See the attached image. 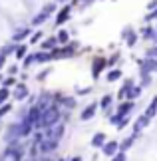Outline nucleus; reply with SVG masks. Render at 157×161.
<instances>
[{
    "instance_id": "obj_6",
    "label": "nucleus",
    "mask_w": 157,
    "mask_h": 161,
    "mask_svg": "<svg viewBox=\"0 0 157 161\" xmlns=\"http://www.w3.org/2000/svg\"><path fill=\"white\" fill-rule=\"evenodd\" d=\"M105 68H108V58H102V56H99V58H96V60H93V64H92V76L98 80Z\"/></svg>"
},
{
    "instance_id": "obj_42",
    "label": "nucleus",
    "mask_w": 157,
    "mask_h": 161,
    "mask_svg": "<svg viewBox=\"0 0 157 161\" xmlns=\"http://www.w3.org/2000/svg\"><path fill=\"white\" fill-rule=\"evenodd\" d=\"M147 54H149V56H157V48H151V50H149Z\"/></svg>"
},
{
    "instance_id": "obj_34",
    "label": "nucleus",
    "mask_w": 157,
    "mask_h": 161,
    "mask_svg": "<svg viewBox=\"0 0 157 161\" xmlns=\"http://www.w3.org/2000/svg\"><path fill=\"white\" fill-rule=\"evenodd\" d=\"M119 58H121V54H119V52H115L114 56H111V58H108V66H114V64H117V62H119Z\"/></svg>"
},
{
    "instance_id": "obj_45",
    "label": "nucleus",
    "mask_w": 157,
    "mask_h": 161,
    "mask_svg": "<svg viewBox=\"0 0 157 161\" xmlns=\"http://www.w3.org/2000/svg\"><path fill=\"white\" fill-rule=\"evenodd\" d=\"M58 2H68V0H58Z\"/></svg>"
},
{
    "instance_id": "obj_4",
    "label": "nucleus",
    "mask_w": 157,
    "mask_h": 161,
    "mask_svg": "<svg viewBox=\"0 0 157 161\" xmlns=\"http://www.w3.org/2000/svg\"><path fill=\"white\" fill-rule=\"evenodd\" d=\"M64 129H66V125L60 121V123H56V125H52V127L44 129V135H46V139L60 141V139H62V135H64Z\"/></svg>"
},
{
    "instance_id": "obj_33",
    "label": "nucleus",
    "mask_w": 157,
    "mask_h": 161,
    "mask_svg": "<svg viewBox=\"0 0 157 161\" xmlns=\"http://www.w3.org/2000/svg\"><path fill=\"white\" fill-rule=\"evenodd\" d=\"M155 111H157V103H151V106H149V108L145 109V115L149 117V119H151V117L155 115Z\"/></svg>"
},
{
    "instance_id": "obj_28",
    "label": "nucleus",
    "mask_w": 157,
    "mask_h": 161,
    "mask_svg": "<svg viewBox=\"0 0 157 161\" xmlns=\"http://www.w3.org/2000/svg\"><path fill=\"white\" fill-rule=\"evenodd\" d=\"M42 38H44V34L38 30V32H34V34L28 38V42H30V44H38V42H42Z\"/></svg>"
},
{
    "instance_id": "obj_26",
    "label": "nucleus",
    "mask_w": 157,
    "mask_h": 161,
    "mask_svg": "<svg viewBox=\"0 0 157 161\" xmlns=\"http://www.w3.org/2000/svg\"><path fill=\"white\" fill-rule=\"evenodd\" d=\"M16 46H18V44H14V42H12V44H6L2 50H0V54H2V56H10V54H14V52H16Z\"/></svg>"
},
{
    "instance_id": "obj_3",
    "label": "nucleus",
    "mask_w": 157,
    "mask_h": 161,
    "mask_svg": "<svg viewBox=\"0 0 157 161\" xmlns=\"http://www.w3.org/2000/svg\"><path fill=\"white\" fill-rule=\"evenodd\" d=\"M56 10H58V6H56V2H50V4H46V6H44V8L38 12V14H36V16L32 18V26H40V24H44V22H46L50 16L54 14Z\"/></svg>"
},
{
    "instance_id": "obj_29",
    "label": "nucleus",
    "mask_w": 157,
    "mask_h": 161,
    "mask_svg": "<svg viewBox=\"0 0 157 161\" xmlns=\"http://www.w3.org/2000/svg\"><path fill=\"white\" fill-rule=\"evenodd\" d=\"M44 137H46V135H44V131H42V129H38V131L34 133V139H32V143H34V145H40L42 141H44Z\"/></svg>"
},
{
    "instance_id": "obj_5",
    "label": "nucleus",
    "mask_w": 157,
    "mask_h": 161,
    "mask_svg": "<svg viewBox=\"0 0 157 161\" xmlns=\"http://www.w3.org/2000/svg\"><path fill=\"white\" fill-rule=\"evenodd\" d=\"M12 96H14V100H18V102L28 100V97H30V90H28V86L24 84V82H18V84L14 86V92H12Z\"/></svg>"
},
{
    "instance_id": "obj_13",
    "label": "nucleus",
    "mask_w": 157,
    "mask_h": 161,
    "mask_svg": "<svg viewBox=\"0 0 157 161\" xmlns=\"http://www.w3.org/2000/svg\"><path fill=\"white\" fill-rule=\"evenodd\" d=\"M147 123H149V117H147L145 114L139 115V117H137V119L133 121V135H135V137L143 131V127H147Z\"/></svg>"
},
{
    "instance_id": "obj_17",
    "label": "nucleus",
    "mask_w": 157,
    "mask_h": 161,
    "mask_svg": "<svg viewBox=\"0 0 157 161\" xmlns=\"http://www.w3.org/2000/svg\"><path fill=\"white\" fill-rule=\"evenodd\" d=\"M52 52H46V50H40V52H34V62L36 64H48L52 62Z\"/></svg>"
},
{
    "instance_id": "obj_8",
    "label": "nucleus",
    "mask_w": 157,
    "mask_h": 161,
    "mask_svg": "<svg viewBox=\"0 0 157 161\" xmlns=\"http://www.w3.org/2000/svg\"><path fill=\"white\" fill-rule=\"evenodd\" d=\"M117 151H119V141H115V139H111V141L108 139V141H105V145L102 147V153H104L105 157H114Z\"/></svg>"
},
{
    "instance_id": "obj_35",
    "label": "nucleus",
    "mask_w": 157,
    "mask_h": 161,
    "mask_svg": "<svg viewBox=\"0 0 157 161\" xmlns=\"http://www.w3.org/2000/svg\"><path fill=\"white\" fill-rule=\"evenodd\" d=\"M111 161H127V155H125L123 151H117L114 157H111Z\"/></svg>"
},
{
    "instance_id": "obj_32",
    "label": "nucleus",
    "mask_w": 157,
    "mask_h": 161,
    "mask_svg": "<svg viewBox=\"0 0 157 161\" xmlns=\"http://www.w3.org/2000/svg\"><path fill=\"white\" fill-rule=\"evenodd\" d=\"M32 64H36V62H34V54H28L26 58L22 60V66H24V68H30Z\"/></svg>"
},
{
    "instance_id": "obj_25",
    "label": "nucleus",
    "mask_w": 157,
    "mask_h": 161,
    "mask_svg": "<svg viewBox=\"0 0 157 161\" xmlns=\"http://www.w3.org/2000/svg\"><path fill=\"white\" fill-rule=\"evenodd\" d=\"M10 94H12V92H10V88H4V86H2V88H0V106L8 102Z\"/></svg>"
},
{
    "instance_id": "obj_47",
    "label": "nucleus",
    "mask_w": 157,
    "mask_h": 161,
    "mask_svg": "<svg viewBox=\"0 0 157 161\" xmlns=\"http://www.w3.org/2000/svg\"><path fill=\"white\" fill-rule=\"evenodd\" d=\"M58 161H66V159H58Z\"/></svg>"
},
{
    "instance_id": "obj_18",
    "label": "nucleus",
    "mask_w": 157,
    "mask_h": 161,
    "mask_svg": "<svg viewBox=\"0 0 157 161\" xmlns=\"http://www.w3.org/2000/svg\"><path fill=\"white\" fill-rule=\"evenodd\" d=\"M133 80H123V86H121V88H119V92H117V97H119V100H125V97H127V92L131 90V88H133Z\"/></svg>"
},
{
    "instance_id": "obj_14",
    "label": "nucleus",
    "mask_w": 157,
    "mask_h": 161,
    "mask_svg": "<svg viewBox=\"0 0 157 161\" xmlns=\"http://www.w3.org/2000/svg\"><path fill=\"white\" fill-rule=\"evenodd\" d=\"M58 46H60V42H58V38H56V36L44 38V40L40 42V48H42V50H46V52H52V50H56Z\"/></svg>"
},
{
    "instance_id": "obj_31",
    "label": "nucleus",
    "mask_w": 157,
    "mask_h": 161,
    "mask_svg": "<svg viewBox=\"0 0 157 161\" xmlns=\"http://www.w3.org/2000/svg\"><path fill=\"white\" fill-rule=\"evenodd\" d=\"M16 84H18V82H16L14 76H8V78L2 80V86H4V88H12V86H16Z\"/></svg>"
},
{
    "instance_id": "obj_15",
    "label": "nucleus",
    "mask_w": 157,
    "mask_h": 161,
    "mask_svg": "<svg viewBox=\"0 0 157 161\" xmlns=\"http://www.w3.org/2000/svg\"><path fill=\"white\" fill-rule=\"evenodd\" d=\"M133 108H135V102H129V100H123L121 103L117 106V109H115V114H119V115H129L131 111H133Z\"/></svg>"
},
{
    "instance_id": "obj_2",
    "label": "nucleus",
    "mask_w": 157,
    "mask_h": 161,
    "mask_svg": "<svg viewBox=\"0 0 157 161\" xmlns=\"http://www.w3.org/2000/svg\"><path fill=\"white\" fill-rule=\"evenodd\" d=\"M24 155H26V149H24V145H20L18 141L16 143H10L2 153L4 159H12V161H24Z\"/></svg>"
},
{
    "instance_id": "obj_38",
    "label": "nucleus",
    "mask_w": 157,
    "mask_h": 161,
    "mask_svg": "<svg viewBox=\"0 0 157 161\" xmlns=\"http://www.w3.org/2000/svg\"><path fill=\"white\" fill-rule=\"evenodd\" d=\"M92 92V88H81V90H78V96H87Z\"/></svg>"
},
{
    "instance_id": "obj_20",
    "label": "nucleus",
    "mask_w": 157,
    "mask_h": 161,
    "mask_svg": "<svg viewBox=\"0 0 157 161\" xmlns=\"http://www.w3.org/2000/svg\"><path fill=\"white\" fill-rule=\"evenodd\" d=\"M111 103H114V96H111V94H105V96H102V100H99V108H102L104 111H108V114H109Z\"/></svg>"
},
{
    "instance_id": "obj_16",
    "label": "nucleus",
    "mask_w": 157,
    "mask_h": 161,
    "mask_svg": "<svg viewBox=\"0 0 157 161\" xmlns=\"http://www.w3.org/2000/svg\"><path fill=\"white\" fill-rule=\"evenodd\" d=\"M105 141H108V135H105L104 131H98V133H93V137H92V147H96V149H102V147L105 145Z\"/></svg>"
},
{
    "instance_id": "obj_43",
    "label": "nucleus",
    "mask_w": 157,
    "mask_h": 161,
    "mask_svg": "<svg viewBox=\"0 0 157 161\" xmlns=\"http://www.w3.org/2000/svg\"><path fill=\"white\" fill-rule=\"evenodd\" d=\"M70 161H84V159H81V157H80V155H74V157H72V159H70Z\"/></svg>"
},
{
    "instance_id": "obj_27",
    "label": "nucleus",
    "mask_w": 157,
    "mask_h": 161,
    "mask_svg": "<svg viewBox=\"0 0 157 161\" xmlns=\"http://www.w3.org/2000/svg\"><path fill=\"white\" fill-rule=\"evenodd\" d=\"M10 111H12V103H10V102L2 103V106H0V119H2L6 114H10Z\"/></svg>"
},
{
    "instance_id": "obj_23",
    "label": "nucleus",
    "mask_w": 157,
    "mask_h": 161,
    "mask_svg": "<svg viewBox=\"0 0 157 161\" xmlns=\"http://www.w3.org/2000/svg\"><path fill=\"white\" fill-rule=\"evenodd\" d=\"M56 38H58L60 46H66V44H70V32H68V30H64V28H62L60 32L56 34Z\"/></svg>"
},
{
    "instance_id": "obj_24",
    "label": "nucleus",
    "mask_w": 157,
    "mask_h": 161,
    "mask_svg": "<svg viewBox=\"0 0 157 161\" xmlns=\"http://www.w3.org/2000/svg\"><path fill=\"white\" fill-rule=\"evenodd\" d=\"M139 94H141V86H133L129 92H127V97L125 100H129V102H135L137 97H139Z\"/></svg>"
},
{
    "instance_id": "obj_21",
    "label": "nucleus",
    "mask_w": 157,
    "mask_h": 161,
    "mask_svg": "<svg viewBox=\"0 0 157 161\" xmlns=\"http://www.w3.org/2000/svg\"><path fill=\"white\" fill-rule=\"evenodd\" d=\"M121 76H123V72L119 70V68H111V70H108V74H105V80H108V82H117Z\"/></svg>"
},
{
    "instance_id": "obj_46",
    "label": "nucleus",
    "mask_w": 157,
    "mask_h": 161,
    "mask_svg": "<svg viewBox=\"0 0 157 161\" xmlns=\"http://www.w3.org/2000/svg\"><path fill=\"white\" fill-rule=\"evenodd\" d=\"M40 161H50V159H40Z\"/></svg>"
},
{
    "instance_id": "obj_39",
    "label": "nucleus",
    "mask_w": 157,
    "mask_h": 161,
    "mask_svg": "<svg viewBox=\"0 0 157 161\" xmlns=\"http://www.w3.org/2000/svg\"><path fill=\"white\" fill-rule=\"evenodd\" d=\"M16 72H18V66H16V64L8 68V76H14V74H16Z\"/></svg>"
},
{
    "instance_id": "obj_10",
    "label": "nucleus",
    "mask_w": 157,
    "mask_h": 161,
    "mask_svg": "<svg viewBox=\"0 0 157 161\" xmlns=\"http://www.w3.org/2000/svg\"><path fill=\"white\" fill-rule=\"evenodd\" d=\"M98 108H99V106H98L96 102H93V103H87V106H86L84 109H81V114H80V119H81V121H90L92 117L96 115Z\"/></svg>"
},
{
    "instance_id": "obj_1",
    "label": "nucleus",
    "mask_w": 157,
    "mask_h": 161,
    "mask_svg": "<svg viewBox=\"0 0 157 161\" xmlns=\"http://www.w3.org/2000/svg\"><path fill=\"white\" fill-rule=\"evenodd\" d=\"M60 121H62V111H60V108L56 106V103H52V106H48L42 111L40 121L36 123V129H48V127H52V125H56V123H60Z\"/></svg>"
},
{
    "instance_id": "obj_40",
    "label": "nucleus",
    "mask_w": 157,
    "mask_h": 161,
    "mask_svg": "<svg viewBox=\"0 0 157 161\" xmlns=\"http://www.w3.org/2000/svg\"><path fill=\"white\" fill-rule=\"evenodd\" d=\"M48 74H50V70H44V72H40V74H38V80H44V78L48 76Z\"/></svg>"
},
{
    "instance_id": "obj_30",
    "label": "nucleus",
    "mask_w": 157,
    "mask_h": 161,
    "mask_svg": "<svg viewBox=\"0 0 157 161\" xmlns=\"http://www.w3.org/2000/svg\"><path fill=\"white\" fill-rule=\"evenodd\" d=\"M62 103L64 106H68V108H76V97H72V96H68V97H62Z\"/></svg>"
},
{
    "instance_id": "obj_11",
    "label": "nucleus",
    "mask_w": 157,
    "mask_h": 161,
    "mask_svg": "<svg viewBox=\"0 0 157 161\" xmlns=\"http://www.w3.org/2000/svg\"><path fill=\"white\" fill-rule=\"evenodd\" d=\"M70 14H72V6H62V8L58 10V14H56V24H58V26H62V24L64 22H68L70 20Z\"/></svg>"
},
{
    "instance_id": "obj_19",
    "label": "nucleus",
    "mask_w": 157,
    "mask_h": 161,
    "mask_svg": "<svg viewBox=\"0 0 157 161\" xmlns=\"http://www.w3.org/2000/svg\"><path fill=\"white\" fill-rule=\"evenodd\" d=\"M133 141H135V135L131 133V135H127L123 141H119V151H123V153H127L131 147H133Z\"/></svg>"
},
{
    "instance_id": "obj_44",
    "label": "nucleus",
    "mask_w": 157,
    "mask_h": 161,
    "mask_svg": "<svg viewBox=\"0 0 157 161\" xmlns=\"http://www.w3.org/2000/svg\"><path fill=\"white\" fill-rule=\"evenodd\" d=\"M72 2H74V4H80V2H81V0H72ZM87 2H90V0H87Z\"/></svg>"
},
{
    "instance_id": "obj_36",
    "label": "nucleus",
    "mask_w": 157,
    "mask_h": 161,
    "mask_svg": "<svg viewBox=\"0 0 157 161\" xmlns=\"http://www.w3.org/2000/svg\"><path fill=\"white\" fill-rule=\"evenodd\" d=\"M127 125H129V115H125L123 119H121V121L117 123V129H125V127H127Z\"/></svg>"
},
{
    "instance_id": "obj_37",
    "label": "nucleus",
    "mask_w": 157,
    "mask_h": 161,
    "mask_svg": "<svg viewBox=\"0 0 157 161\" xmlns=\"http://www.w3.org/2000/svg\"><path fill=\"white\" fill-rule=\"evenodd\" d=\"M141 36H143V38H151V36H153V30L149 28V26L143 28V30H141Z\"/></svg>"
},
{
    "instance_id": "obj_22",
    "label": "nucleus",
    "mask_w": 157,
    "mask_h": 161,
    "mask_svg": "<svg viewBox=\"0 0 157 161\" xmlns=\"http://www.w3.org/2000/svg\"><path fill=\"white\" fill-rule=\"evenodd\" d=\"M26 56H28V44H18L16 52H14V58L16 60H24Z\"/></svg>"
},
{
    "instance_id": "obj_12",
    "label": "nucleus",
    "mask_w": 157,
    "mask_h": 161,
    "mask_svg": "<svg viewBox=\"0 0 157 161\" xmlns=\"http://www.w3.org/2000/svg\"><path fill=\"white\" fill-rule=\"evenodd\" d=\"M121 38L125 40V44H127L129 48L137 44V32H135L133 28H125L123 32H121Z\"/></svg>"
},
{
    "instance_id": "obj_9",
    "label": "nucleus",
    "mask_w": 157,
    "mask_h": 161,
    "mask_svg": "<svg viewBox=\"0 0 157 161\" xmlns=\"http://www.w3.org/2000/svg\"><path fill=\"white\" fill-rule=\"evenodd\" d=\"M58 145H60V141H54V139H46V137H44V141L38 145V149H40V153L48 155V153H52L54 149H58Z\"/></svg>"
},
{
    "instance_id": "obj_7",
    "label": "nucleus",
    "mask_w": 157,
    "mask_h": 161,
    "mask_svg": "<svg viewBox=\"0 0 157 161\" xmlns=\"http://www.w3.org/2000/svg\"><path fill=\"white\" fill-rule=\"evenodd\" d=\"M32 36V28H28V26H22L20 30H16L14 34H12V42L14 44H22L26 38H30Z\"/></svg>"
},
{
    "instance_id": "obj_41",
    "label": "nucleus",
    "mask_w": 157,
    "mask_h": 161,
    "mask_svg": "<svg viewBox=\"0 0 157 161\" xmlns=\"http://www.w3.org/2000/svg\"><path fill=\"white\" fill-rule=\"evenodd\" d=\"M4 64H6V56H2V54H0V70L4 68Z\"/></svg>"
}]
</instances>
